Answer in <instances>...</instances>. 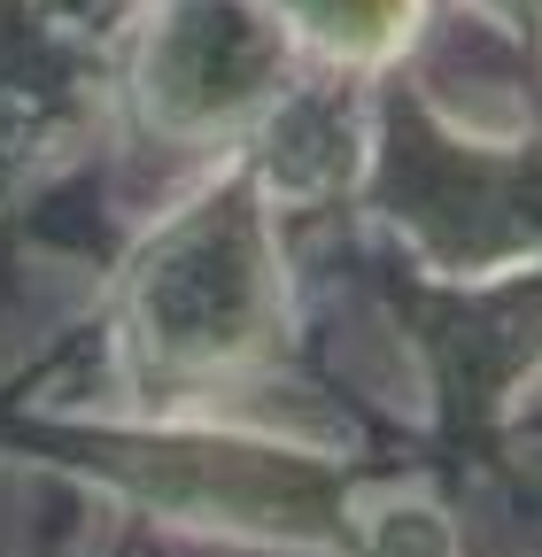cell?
I'll return each instance as SVG.
<instances>
[{
    "label": "cell",
    "instance_id": "6da1fadb",
    "mask_svg": "<svg viewBox=\"0 0 542 557\" xmlns=\"http://www.w3.org/2000/svg\"><path fill=\"white\" fill-rule=\"evenodd\" d=\"M263 302H271V278H263L256 194L248 178H233L140 271V325L163 364H225L263 341L271 325Z\"/></svg>",
    "mask_w": 542,
    "mask_h": 557
},
{
    "label": "cell",
    "instance_id": "7a4b0ae2",
    "mask_svg": "<svg viewBox=\"0 0 542 557\" xmlns=\"http://www.w3.org/2000/svg\"><path fill=\"white\" fill-rule=\"evenodd\" d=\"M101 472H124L140 496L171 504V511H201V519H233L256 534H318L342 542V480L310 457L287 449H248L225 434H178V442H148V449H94Z\"/></svg>",
    "mask_w": 542,
    "mask_h": 557
},
{
    "label": "cell",
    "instance_id": "3957f363",
    "mask_svg": "<svg viewBox=\"0 0 542 557\" xmlns=\"http://www.w3.org/2000/svg\"><path fill=\"white\" fill-rule=\"evenodd\" d=\"M271 78H280V39L241 0H178L148 54V101L171 124H210L256 101Z\"/></svg>",
    "mask_w": 542,
    "mask_h": 557
},
{
    "label": "cell",
    "instance_id": "277c9868",
    "mask_svg": "<svg viewBox=\"0 0 542 557\" xmlns=\"http://www.w3.org/2000/svg\"><path fill=\"white\" fill-rule=\"evenodd\" d=\"M287 9H295L325 47H357V54H372V47H387V39L403 32L411 0H287Z\"/></svg>",
    "mask_w": 542,
    "mask_h": 557
}]
</instances>
